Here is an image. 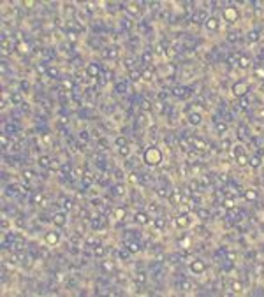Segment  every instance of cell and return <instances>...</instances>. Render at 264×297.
I'll list each match as a JSON object with an SVG mask.
<instances>
[{
  "instance_id": "59",
  "label": "cell",
  "mask_w": 264,
  "mask_h": 297,
  "mask_svg": "<svg viewBox=\"0 0 264 297\" xmlns=\"http://www.w3.org/2000/svg\"><path fill=\"white\" fill-rule=\"evenodd\" d=\"M86 7H88V11H95V4L88 2V4H86Z\"/></svg>"
},
{
  "instance_id": "53",
  "label": "cell",
  "mask_w": 264,
  "mask_h": 297,
  "mask_svg": "<svg viewBox=\"0 0 264 297\" xmlns=\"http://www.w3.org/2000/svg\"><path fill=\"white\" fill-rule=\"evenodd\" d=\"M157 195H159V197H167V192H166L164 188H160V190H157Z\"/></svg>"
},
{
  "instance_id": "62",
  "label": "cell",
  "mask_w": 264,
  "mask_h": 297,
  "mask_svg": "<svg viewBox=\"0 0 264 297\" xmlns=\"http://www.w3.org/2000/svg\"><path fill=\"white\" fill-rule=\"evenodd\" d=\"M25 5H27V7H34V5H35V2H25Z\"/></svg>"
},
{
  "instance_id": "31",
  "label": "cell",
  "mask_w": 264,
  "mask_h": 297,
  "mask_svg": "<svg viewBox=\"0 0 264 297\" xmlns=\"http://www.w3.org/2000/svg\"><path fill=\"white\" fill-rule=\"evenodd\" d=\"M171 201H173V202H180V201H182V192H180V190H174Z\"/></svg>"
},
{
  "instance_id": "14",
  "label": "cell",
  "mask_w": 264,
  "mask_h": 297,
  "mask_svg": "<svg viewBox=\"0 0 264 297\" xmlns=\"http://www.w3.org/2000/svg\"><path fill=\"white\" fill-rule=\"evenodd\" d=\"M190 141L194 143L195 150H199V151H206V148H208V146H206V143H204V141H201V139H190Z\"/></svg>"
},
{
  "instance_id": "51",
  "label": "cell",
  "mask_w": 264,
  "mask_h": 297,
  "mask_svg": "<svg viewBox=\"0 0 264 297\" xmlns=\"http://www.w3.org/2000/svg\"><path fill=\"white\" fill-rule=\"evenodd\" d=\"M62 84H63V88H65V90H71L72 86H74V84H72V81H69V79H65Z\"/></svg>"
},
{
  "instance_id": "3",
  "label": "cell",
  "mask_w": 264,
  "mask_h": 297,
  "mask_svg": "<svg viewBox=\"0 0 264 297\" xmlns=\"http://www.w3.org/2000/svg\"><path fill=\"white\" fill-rule=\"evenodd\" d=\"M44 241H46V245H50V246H56L58 241H60V234L55 232V230H51V232H48L44 236Z\"/></svg>"
},
{
  "instance_id": "33",
  "label": "cell",
  "mask_w": 264,
  "mask_h": 297,
  "mask_svg": "<svg viewBox=\"0 0 264 297\" xmlns=\"http://www.w3.org/2000/svg\"><path fill=\"white\" fill-rule=\"evenodd\" d=\"M102 267H104V271H108V273H113V271H114V264H113V262H104Z\"/></svg>"
},
{
  "instance_id": "43",
  "label": "cell",
  "mask_w": 264,
  "mask_h": 297,
  "mask_svg": "<svg viewBox=\"0 0 264 297\" xmlns=\"http://www.w3.org/2000/svg\"><path fill=\"white\" fill-rule=\"evenodd\" d=\"M152 56H153L152 51H144V53H143V60L146 62V63H148V62L152 60Z\"/></svg>"
},
{
  "instance_id": "9",
  "label": "cell",
  "mask_w": 264,
  "mask_h": 297,
  "mask_svg": "<svg viewBox=\"0 0 264 297\" xmlns=\"http://www.w3.org/2000/svg\"><path fill=\"white\" fill-rule=\"evenodd\" d=\"M201 122H203V116L199 113H190L188 114V123H190V125L197 127V125H201Z\"/></svg>"
},
{
  "instance_id": "7",
  "label": "cell",
  "mask_w": 264,
  "mask_h": 297,
  "mask_svg": "<svg viewBox=\"0 0 264 297\" xmlns=\"http://www.w3.org/2000/svg\"><path fill=\"white\" fill-rule=\"evenodd\" d=\"M65 222H67L65 213H55V215H53V223H55L56 227H63L65 225Z\"/></svg>"
},
{
  "instance_id": "38",
  "label": "cell",
  "mask_w": 264,
  "mask_h": 297,
  "mask_svg": "<svg viewBox=\"0 0 264 297\" xmlns=\"http://www.w3.org/2000/svg\"><path fill=\"white\" fill-rule=\"evenodd\" d=\"M180 288H182L183 292H188V290L192 288V285H190V281H182V285H180Z\"/></svg>"
},
{
  "instance_id": "10",
  "label": "cell",
  "mask_w": 264,
  "mask_h": 297,
  "mask_svg": "<svg viewBox=\"0 0 264 297\" xmlns=\"http://www.w3.org/2000/svg\"><path fill=\"white\" fill-rule=\"evenodd\" d=\"M238 65H240L241 69H248V67L252 65V60H250L246 55H241V56L238 58Z\"/></svg>"
},
{
  "instance_id": "57",
  "label": "cell",
  "mask_w": 264,
  "mask_h": 297,
  "mask_svg": "<svg viewBox=\"0 0 264 297\" xmlns=\"http://www.w3.org/2000/svg\"><path fill=\"white\" fill-rule=\"evenodd\" d=\"M255 74H257L259 77H262L264 79V69H255Z\"/></svg>"
},
{
  "instance_id": "18",
  "label": "cell",
  "mask_w": 264,
  "mask_h": 297,
  "mask_svg": "<svg viewBox=\"0 0 264 297\" xmlns=\"http://www.w3.org/2000/svg\"><path fill=\"white\" fill-rule=\"evenodd\" d=\"M129 77H130V81H134V83H136V81H139V79L143 77V74H141L139 71H136V69H132V71H130V74H129Z\"/></svg>"
},
{
  "instance_id": "29",
  "label": "cell",
  "mask_w": 264,
  "mask_h": 297,
  "mask_svg": "<svg viewBox=\"0 0 264 297\" xmlns=\"http://www.w3.org/2000/svg\"><path fill=\"white\" fill-rule=\"evenodd\" d=\"M233 290L236 292V294H241V292H243V285H241L240 281H234L233 283Z\"/></svg>"
},
{
  "instance_id": "56",
  "label": "cell",
  "mask_w": 264,
  "mask_h": 297,
  "mask_svg": "<svg viewBox=\"0 0 264 297\" xmlns=\"http://www.w3.org/2000/svg\"><path fill=\"white\" fill-rule=\"evenodd\" d=\"M48 72H50V76H56V74H58V71H56L55 67H50V69H48Z\"/></svg>"
},
{
  "instance_id": "12",
  "label": "cell",
  "mask_w": 264,
  "mask_h": 297,
  "mask_svg": "<svg viewBox=\"0 0 264 297\" xmlns=\"http://www.w3.org/2000/svg\"><path fill=\"white\" fill-rule=\"evenodd\" d=\"M32 202L34 204H41V206H46V199H44V195L41 192H35L34 197H32Z\"/></svg>"
},
{
  "instance_id": "60",
  "label": "cell",
  "mask_w": 264,
  "mask_h": 297,
  "mask_svg": "<svg viewBox=\"0 0 264 297\" xmlns=\"http://www.w3.org/2000/svg\"><path fill=\"white\" fill-rule=\"evenodd\" d=\"M183 88H174V95H182Z\"/></svg>"
},
{
  "instance_id": "39",
  "label": "cell",
  "mask_w": 264,
  "mask_h": 297,
  "mask_svg": "<svg viewBox=\"0 0 264 297\" xmlns=\"http://www.w3.org/2000/svg\"><path fill=\"white\" fill-rule=\"evenodd\" d=\"M129 181H130L132 185H136L137 181H139V176L136 174V172H130V174H129Z\"/></svg>"
},
{
  "instance_id": "1",
  "label": "cell",
  "mask_w": 264,
  "mask_h": 297,
  "mask_svg": "<svg viewBox=\"0 0 264 297\" xmlns=\"http://www.w3.org/2000/svg\"><path fill=\"white\" fill-rule=\"evenodd\" d=\"M144 162L148 165H159L160 162H162V153H160V150L159 148H155V146H152V148H148L146 151H144Z\"/></svg>"
},
{
  "instance_id": "22",
  "label": "cell",
  "mask_w": 264,
  "mask_h": 297,
  "mask_svg": "<svg viewBox=\"0 0 264 297\" xmlns=\"http://www.w3.org/2000/svg\"><path fill=\"white\" fill-rule=\"evenodd\" d=\"M23 102V95L21 93H12L11 95V104H21Z\"/></svg>"
},
{
  "instance_id": "23",
  "label": "cell",
  "mask_w": 264,
  "mask_h": 297,
  "mask_svg": "<svg viewBox=\"0 0 264 297\" xmlns=\"http://www.w3.org/2000/svg\"><path fill=\"white\" fill-rule=\"evenodd\" d=\"M127 11H129L130 14H134V16H136V14H139V11H141V9H139V5H137V4H129V5H127Z\"/></svg>"
},
{
  "instance_id": "21",
  "label": "cell",
  "mask_w": 264,
  "mask_h": 297,
  "mask_svg": "<svg viewBox=\"0 0 264 297\" xmlns=\"http://www.w3.org/2000/svg\"><path fill=\"white\" fill-rule=\"evenodd\" d=\"M21 176H23V179L30 181V179H34V178H35V172H34V171H30V169H25V171L21 172Z\"/></svg>"
},
{
  "instance_id": "17",
  "label": "cell",
  "mask_w": 264,
  "mask_h": 297,
  "mask_svg": "<svg viewBox=\"0 0 264 297\" xmlns=\"http://www.w3.org/2000/svg\"><path fill=\"white\" fill-rule=\"evenodd\" d=\"M245 199H246V201H255V199H257V192H255L254 188L245 190Z\"/></svg>"
},
{
  "instance_id": "58",
  "label": "cell",
  "mask_w": 264,
  "mask_h": 297,
  "mask_svg": "<svg viewBox=\"0 0 264 297\" xmlns=\"http://www.w3.org/2000/svg\"><path fill=\"white\" fill-rule=\"evenodd\" d=\"M79 139H83V141H86V139H88V132H85V130H83V132L79 134Z\"/></svg>"
},
{
  "instance_id": "63",
  "label": "cell",
  "mask_w": 264,
  "mask_h": 297,
  "mask_svg": "<svg viewBox=\"0 0 264 297\" xmlns=\"http://www.w3.org/2000/svg\"><path fill=\"white\" fill-rule=\"evenodd\" d=\"M259 116H261V118H264V109L261 111V113H259Z\"/></svg>"
},
{
  "instance_id": "40",
  "label": "cell",
  "mask_w": 264,
  "mask_h": 297,
  "mask_svg": "<svg viewBox=\"0 0 264 297\" xmlns=\"http://www.w3.org/2000/svg\"><path fill=\"white\" fill-rule=\"evenodd\" d=\"M114 216H116V220H122L123 216H125V211H123L122 207H118V209L114 211Z\"/></svg>"
},
{
  "instance_id": "4",
  "label": "cell",
  "mask_w": 264,
  "mask_h": 297,
  "mask_svg": "<svg viewBox=\"0 0 264 297\" xmlns=\"http://www.w3.org/2000/svg\"><path fill=\"white\" fill-rule=\"evenodd\" d=\"M246 90H248L246 83L240 81V83H236V84L233 86V95H234V97H243L245 93H246Z\"/></svg>"
},
{
  "instance_id": "6",
  "label": "cell",
  "mask_w": 264,
  "mask_h": 297,
  "mask_svg": "<svg viewBox=\"0 0 264 297\" xmlns=\"http://www.w3.org/2000/svg\"><path fill=\"white\" fill-rule=\"evenodd\" d=\"M204 27H206V30L215 32V30H218V27H220V25H218V20L211 16V18H206V20H204Z\"/></svg>"
},
{
  "instance_id": "24",
  "label": "cell",
  "mask_w": 264,
  "mask_h": 297,
  "mask_svg": "<svg viewBox=\"0 0 264 297\" xmlns=\"http://www.w3.org/2000/svg\"><path fill=\"white\" fill-rule=\"evenodd\" d=\"M143 74V79H146V81H152V77H153V69L152 67H148L144 72H141Z\"/></svg>"
},
{
  "instance_id": "25",
  "label": "cell",
  "mask_w": 264,
  "mask_h": 297,
  "mask_svg": "<svg viewBox=\"0 0 264 297\" xmlns=\"http://www.w3.org/2000/svg\"><path fill=\"white\" fill-rule=\"evenodd\" d=\"M215 128H217V132L218 134H225L227 132V125H225L224 122H218L217 125H215Z\"/></svg>"
},
{
  "instance_id": "13",
  "label": "cell",
  "mask_w": 264,
  "mask_h": 297,
  "mask_svg": "<svg viewBox=\"0 0 264 297\" xmlns=\"http://www.w3.org/2000/svg\"><path fill=\"white\" fill-rule=\"evenodd\" d=\"M86 74H88L90 77H95V76L99 74V67H97L95 63H90V65L86 67Z\"/></svg>"
},
{
  "instance_id": "19",
  "label": "cell",
  "mask_w": 264,
  "mask_h": 297,
  "mask_svg": "<svg viewBox=\"0 0 264 297\" xmlns=\"http://www.w3.org/2000/svg\"><path fill=\"white\" fill-rule=\"evenodd\" d=\"M93 255L95 257H104L106 255V248H104L102 245H97L95 248H93Z\"/></svg>"
},
{
  "instance_id": "41",
  "label": "cell",
  "mask_w": 264,
  "mask_h": 297,
  "mask_svg": "<svg viewBox=\"0 0 264 297\" xmlns=\"http://www.w3.org/2000/svg\"><path fill=\"white\" fill-rule=\"evenodd\" d=\"M224 206H225L227 209H233L234 207V201L233 199H225V201H224Z\"/></svg>"
},
{
  "instance_id": "52",
  "label": "cell",
  "mask_w": 264,
  "mask_h": 297,
  "mask_svg": "<svg viewBox=\"0 0 264 297\" xmlns=\"http://www.w3.org/2000/svg\"><path fill=\"white\" fill-rule=\"evenodd\" d=\"M0 139H2V146H4V148H7V144H9V139H7L5 135H2Z\"/></svg>"
},
{
  "instance_id": "5",
  "label": "cell",
  "mask_w": 264,
  "mask_h": 297,
  "mask_svg": "<svg viewBox=\"0 0 264 297\" xmlns=\"http://www.w3.org/2000/svg\"><path fill=\"white\" fill-rule=\"evenodd\" d=\"M190 271L195 273V274H201V273L206 271V264L203 260H194V262H190Z\"/></svg>"
},
{
  "instance_id": "32",
  "label": "cell",
  "mask_w": 264,
  "mask_h": 297,
  "mask_svg": "<svg viewBox=\"0 0 264 297\" xmlns=\"http://www.w3.org/2000/svg\"><path fill=\"white\" fill-rule=\"evenodd\" d=\"M139 250H141V246L137 245V243H130V245H129V251H130V253H137Z\"/></svg>"
},
{
  "instance_id": "2",
  "label": "cell",
  "mask_w": 264,
  "mask_h": 297,
  "mask_svg": "<svg viewBox=\"0 0 264 297\" xmlns=\"http://www.w3.org/2000/svg\"><path fill=\"white\" fill-rule=\"evenodd\" d=\"M238 16H240V12H238V9H234V7H225V9H224V20L229 21V23L236 21Z\"/></svg>"
},
{
  "instance_id": "30",
  "label": "cell",
  "mask_w": 264,
  "mask_h": 297,
  "mask_svg": "<svg viewBox=\"0 0 264 297\" xmlns=\"http://www.w3.org/2000/svg\"><path fill=\"white\" fill-rule=\"evenodd\" d=\"M246 39H248V42H257L259 41V33H257V32H250Z\"/></svg>"
},
{
  "instance_id": "11",
  "label": "cell",
  "mask_w": 264,
  "mask_h": 297,
  "mask_svg": "<svg viewBox=\"0 0 264 297\" xmlns=\"http://www.w3.org/2000/svg\"><path fill=\"white\" fill-rule=\"evenodd\" d=\"M134 218H136V222H137V223H141V225H146V223L150 222L148 215H146V213H141V211H139V213H136V216H134Z\"/></svg>"
},
{
  "instance_id": "27",
  "label": "cell",
  "mask_w": 264,
  "mask_h": 297,
  "mask_svg": "<svg viewBox=\"0 0 264 297\" xmlns=\"http://www.w3.org/2000/svg\"><path fill=\"white\" fill-rule=\"evenodd\" d=\"M248 164L252 165V167H254V169H257V167H259V165H261V158H259V156H252V158H250V160H248Z\"/></svg>"
},
{
  "instance_id": "35",
  "label": "cell",
  "mask_w": 264,
  "mask_h": 297,
  "mask_svg": "<svg viewBox=\"0 0 264 297\" xmlns=\"http://www.w3.org/2000/svg\"><path fill=\"white\" fill-rule=\"evenodd\" d=\"M141 109L143 111H150V109H152V102H150V100H143L141 102Z\"/></svg>"
},
{
  "instance_id": "34",
  "label": "cell",
  "mask_w": 264,
  "mask_h": 297,
  "mask_svg": "<svg viewBox=\"0 0 264 297\" xmlns=\"http://www.w3.org/2000/svg\"><path fill=\"white\" fill-rule=\"evenodd\" d=\"M231 148H233V146H231V141H229V139H224L222 141V150L224 151H231Z\"/></svg>"
},
{
  "instance_id": "8",
  "label": "cell",
  "mask_w": 264,
  "mask_h": 297,
  "mask_svg": "<svg viewBox=\"0 0 264 297\" xmlns=\"http://www.w3.org/2000/svg\"><path fill=\"white\" fill-rule=\"evenodd\" d=\"M188 225H190V222H188V216L187 215H178L176 216V227H180V229H187Z\"/></svg>"
},
{
  "instance_id": "28",
  "label": "cell",
  "mask_w": 264,
  "mask_h": 297,
  "mask_svg": "<svg viewBox=\"0 0 264 297\" xmlns=\"http://www.w3.org/2000/svg\"><path fill=\"white\" fill-rule=\"evenodd\" d=\"M83 183L85 185H92L93 183V176H92L90 172H85V174H83Z\"/></svg>"
},
{
  "instance_id": "54",
  "label": "cell",
  "mask_w": 264,
  "mask_h": 297,
  "mask_svg": "<svg viewBox=\"0 0 264 297\" xmlns=\"http://www.w3.org/2000/svg\"><path fill=\"white\" fill-rule=\"evenodd\" d=\"M71 207H72V202H71V201H65V202H63V209H67V211H69Z\"/></svg>"
},
{
  "instance_id": "44",
  "label": "cell",
  "mask_w": 264,
  "mask_h": 297,
  "mask_svg": "<svg viewBox=\"0 0 264 297\" xmlns=\"http://www.w3.org/2000/svg\"><path fill=\"white\" fill-rule=\"evenodd\" d=\"M123 192H125L123 185H116V186H114V194H116V195H122Z\"/></svg>"
},
{
  "instance_id": "47",
  "label": "cell",
  "mask_w": 264,
  "mask_h": 297,
  "mask_svg": "<svg viewBox=\"0 0 264 297\" xmlns=\"http://www.w3.org/2000/svg\"><path fill=\"white\" fill-rule=\"evenodd\" d=\"M125 65H127V67H129V69L132 71V65H134V58H132V56H129V58H125Z\"/></svg>"
},
{
  "instance_id": "36",
  "label": "cell",
  "mask_w": 264,
  "mask_h": 297,
  "mask_svg": "<svg viewBox=\"0 0 264 297\" xmlns=\"http://www.w3.org/2000/svg\"><path fill=\"white\" fill-rule=\"evenodd\" d=\"M153 223H155V227H157V229H164V227H166V220H162V218H157Z\"/></svg>"
},
{
  "instance_id": "26",
  "label": "cell",
  "mask_w": 264,
  "mask_h": 297,
  "mask_svg": "<svg viewBox=\"0 0 264 297\" xmlns=\"http://www.w3.org/2000/svg\"><path fill=\"white\" fill-rule=\"evenodd\" d=\"M231 155H233L234 158L240 156V155H243V148H241V146H234V148H231Z\"/></svg>"
},
{
  "instance_id": "15",
  "label": "cell",
  "mask_w": 264,
  "mask_h": 297,
  "mask_svg": "<svg viewBox=\"0 0 264 297\" xmlns=\"http://www.w3.org/2000/svg\"><path fill=\"white\" fill-rule=\"evenodd\" d=\"M37 164L41 165V167H50V165H51V158L48 156V155H42V156H39Z\"/></svg>"
},
{
  "instance_id": "49",
  "label": "cell",
  "mask_w": 264,
  "mask_h": 297,
  "mask_svg": "<svg viewBox=\"0 0 264 297\" xmlns=\"http://www.w3.org/2000/svg\"><path fill=\"white\" fill-rule=\"evenodd\" d=\"M67 37H69V41H72V42H74V41H76V39H78V35H76V32H67Z\"/></svg>"
},
{
  "instance_id": "61",
  "label": "cell",
  "mask_w": 264,
  "mask_h": 297,
  "mask_svg": "<svg viewBox=\"0 0 264 297\" xmlns=\"http://www.w3.org/2000/svg\"><path fill=\"white\" fill-rule=\"evenodd\" d=\"M227 257H229V260H233L234 257H236V253H234V251H229V253H227Z\"/></svg>"
},
{
  "instance_id": "48",
  "label": "cell",
  "mask_w": 264,
  "mask_h": 297,
  "mask_svg": "<svg viewBox=\"0 0 264 297\" xmlns=\"http://www.w3.org/2000/svg\"><path fill=\"white\" fill-rule=\"evenodd\" d=\"M58 167H60V162H58L56 158H53V160H51V165H50V169H58Z\"/></svg>"
},
{
  "instance_id": "50",
  "label": "cell",
  "mask_w": 264,
  "mask_h": 297,
  "mask_svg": "<svg viewBox=\"0 0 264 297\" xmlns=\"http://www.w3.org/2000/svg\"><path fill=\"white\" fill-rule=\"evenodd\" d=\"M18 49H20L21 53H27V51H28V46H27V44H23V42H20V44H18Z\"/></svg>"
},
{
  "instance_id": "55",
  "label": "cell",
  "mask_w": 264,
  "mask_h": 297,
  "mask_svg": "<svg viewBox=\"0 0 264 297\" xmlns=\"http://www.w3.org/2000/svg\"><path fill=\"white\" fill-rule=\"evenodd\" d=\"M180 144H182L183 151H188V146H187V141H185V139H182V141H180Z\"/></svg>"
},
{
  "instance_id": "37",
  "label": "cell",
  "mask_w": 264,
  "mask_h": 297,
  "mask_svg": "<svg viewBox=\"0 0 264 297\" xmlns=\"http://www.w3.org/2000/svg\"><path fill=\"white\" fill-rule=\"evenodd\" d=\"M120 155H122V156H129V155H130V148H129V146H122V148H120Z\"/></svg>"
},
{
  "instance_id": "42",
  "label": "cell",
  "mask_w": 264,
  "mask_h": 297,
  "mask_svg": "<svg viewBox=\"0 0 264 297\" xmlns=\"http://www.w3.org/2000/svg\"><path fill=\"white\" fill-rule=\"evenodd\" d=\"M116 146H127V139L125 137H116Z\"/></svg>"
},
{
  "instance_id": "45",
  "label": "cell",
  "mask_w": 264,
  "mask_h": 297,
  "mask_svg": "<svg viewBox=\"0 0 264 297\" xmlns=\"http://www.w3.org/2000/svg\"><path fill=\"white\" fill-rule=\"evenodd\" d=\"M18 260H20V257L16 255V253H11L9 255V262L11 264H18Z\"/></svg>"
},
{
  "instance_id": "16",
  "label": "cell",
  "mask_w": 264,
  "mask_h": 297,
  "mask_svg": "<svg viewBox=\"0 0 264 297\" xmlns=\"http://www.w3.org/2000/svg\"><path fill=\"white\" fill-rule=\"evenodd\" d=\"M248 160H250V158H248V156H246V155H240V156H236V164H238V165H240V167H245V165H248Z\"/></svg>"
},
{
  "instance_id": "20",
  "label": "cell",
  "mask_w": 264,
  "mask_h": 297,
  "mask_svg": "<svg viewBox=\"0 0 264 297\" xmlns=\"http://www.w3.org/2000/svg\"><path fill=\"white\" fill-rule=\"evenodd\" d=\"M134 281L136 283H144L146 281V273H143V271H139V273H136V276H134Z\"/></svg>"
},
{
  "instance_id": "46",
  "label": "cell",
  "mask_w": 264,
  "mask_h": 297,
  "mask_svg": "<svg viewBox=\"0 0 264 297\" xmlns=\"http://www.w3.org/2000/svg\"><path fill=\"white\" fill-rule=\"evenodd\" d=\"M210 216V213H208V209H199V218H208Z\"/></svg>"
}]
</instances>
